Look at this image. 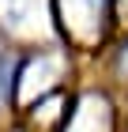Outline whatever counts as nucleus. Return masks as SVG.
I'll return each mask as SVG.
<instances>
[{
  "mask_svg": "<svg viewBox=\"0 0 128 132\" xmlns=\"http://www.w3.org/2000/svg\"><path fill=\"white\" fill-rule=\"evenodd\" d=\"M19 64H23V49L0 45V117L15 113V91H19Z\"/></svg>",
  "mask_w": 128,
  "mask_h": 132,
  "instance_id": "nucleus-5",
  "label": "nucleus"
},
{
  "mask_svg": "<svg viewBox=\"0 0 128 132\" xmlns=\"http://www.w3.org/2000/svg\"><path fill=\"white\" fill-rule=\"evenodd\" d=\"M60 42L72 53H90L113 27V0H53Z\"/></svg>",
  "mask_w": 128,
  "mask_h": 132,
  "instance_id": "nucleus-3",
  "label": "nucleus"
},
{
  "mask_svg": "<svg viewBox=\"0 0 128 132\" xmlns=\"http://www.w3.org/2000/svg\"><path fill=\"white\" fill-rule=\"evenodd\" d=\"M72 72V49L68 45H45V49L23 53L19 64V91H15V113L49 98L57 91H68L64 79Z\"/></svg>",
  "mask_w": 128,
  "mask_h": 132,
  "instance_id": "nucleus-2",
  "label": "nucleus"
},
{
  "mask_svg": "<svg viewBox=\"0 0 128 132\" xmlns=\"http://www.w3.org/2000/svg\"><path fill=\"white\" fill-rule=\"evenodd\" d=\"M8 132H23V128H19V125H15V128H8Z\"/></svg>",
  "mask_w": 128,
  "mask_h": 132,
  "instance_id": "nucleus-6",
  "label": "nucleus"
},
{
  "mask_svg": "<svg viewBox=\"0 0 128 132\" xmlns=\"http://www.w3.org/2000/svg\"><path fill=\"white\" fill-rule=\"evenodd\" d=\"M0 42L23 53L64 45L57 30L53 0H0Z\"/></svg>",
  "mask_w": 128,
  "mask_h": 132,
  "instance_id": "nucleus-1",
  "label": "nucleus"
},
{
  "mask_svg": "<svg viewBox=\"0 0 128 132\" xmlns=\"http://www.w3.org/2000/svg\"><path fill=\"white\" fill-rule=\"evenodd\" d=\"M60 132H113V102L106 98V91L75 94Z\"/></svg>",
  "mask_w": 128,
  "mask_h": 132,
  "instance_id": "nucleus-4",
  "label": "nucleus"
}]
</instances>
